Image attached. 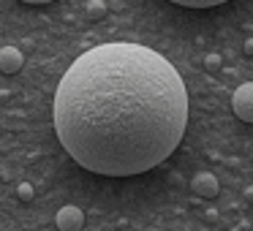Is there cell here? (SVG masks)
<instances>
[{"mask_svg":"<svg viewBox=\"0 0 253 231\" xmlns=\"http://www.w3.org/2000/svg\"><path fill=\"white\" fill-rule=\"evenodd\" d=\"M22 3H30V6H44V3H52V0H22Z\"/></svg>","mask_w":253,"mask_h":231,"instance_id":"8fae6325","label":"cell"},{"mask_svg":"<svg viewBox=\"0 0 253 231\" xmlns=\"http://www.w3.org/2000/svg\"><path fill=\"white\" fill-rule=\"evenodd\" d=\"M171 3L185 8H212V6H220V3H229V0H171Z\"/></svg>","mask_w":253,"mask_h":231,"instance_id":"8992f818","label":"cell"},{"mask_svg":"<svg viewBox=\"0 0 253 231\" xmlns=\"http://www.w3.org/2000/svg\"><path fill=\"white\" fill-rule=\"evenodd\" d=\"M191 191L196 193L199 198H215V196H218V191H220L218 177L210 174V171H199V174L191 180Z\"/></svg>","mask_w":253,"mask_h":231,"instance_id":"277c9868","label":"cell"},{"mask_svg":"<svg viewBox=\"0 0 253 231\" xmlns=\"http://www.w3.org/2000/svg\"><path fill=\"white\" fill-rule=\"evenodd\" d=\"M52 117L60 144L82 169L133 177L164 163L182 142L188 90L164 55L115 41L68 66Z\"/></svg>","mask_w":253,"mask_h":231,"instance_id":"6da1fadb","label":"cell"},{"mask_svg":"<svg viewBox=\"0 0 253 231\" xmlns=\"http://www.w3.org/2000/svg\"><path fill=\"white\" fill-rule=\"evenodd\" d=\"M55 223H57V229H60V231H82L84 212L79 207H74V204H66V207L57 209Z\"/></svg>","mask_w":253,"mask_h":231,"instance_id":"3957f363","label":"cell"},{"mask_svg":"<svg viewBox=\"0 0 253 231\" xmlns=\"http://www.w3.org/2000/svg\"><path fill=\"white\" fill-rule=\"evenodd\" d=\"M204 66H207L210 71H215V68H220V55H207V57H204Z\"/></svg>","mask_w":253,"mask_h":231,"instance_id":"9c48e42d","label":"cell"},{"mask_svg":"<svg viewBox=\"0 0 253 231\" xmlns=\"http://www.w3.org/2000/svg\"><path fill=\"white\" fill-rule=\"evenodd\" d=\"M242 49H245V55H253V36L245 38V46H242Z\"/></svg>","mask_w":253,"mask_h":231,"instance_id":"30bf717a","label":"cell"},{"mask_svg":"<svg viewBox=\"0 0 253 231\" xmlns=\"http://www.w3.org/2000/svg\"><path fill=\"white\" fill-rule=\"evenodd\" d=\"M231 109L242 122H253V82H245L231 95Z\"/></svg>","mask_w":253,"mask_h":231,"instance_id":"7a4b0ae2","label":"cell"},{"mask_svg":"<svg viewBox=\"0 0 253 231\" xmlns=\"http://www.w3.org/2000/svg\"><path fill=\"white\" fill-rule=\"evenodd\" d=\"M106 17V3L104 0H90L87 3V19H93V22H98V19Z\"/></svg>","mask_w":253,"mask_h":231,"instance_id":"52a82bcc","label":"cell"},{"mask_svg":"<svg viewBox=\"0 0 253 231\" xmlns=\"http://www.w3.org/2000/svg\"><path fill=\"white\" fill-rule=\"evenodd\" d=\"M17 196L22 198V201H30V198H33V185H30V182H19V185H17Z\"/></svg>","mask_w":253,"mask_h":231,"instance_id":"ba28073f","label":"cell"},{"mask_svg":"<svg viewBox=\"0 0 253 231\" xmlns=\"http://www.w3.org/2000/svg\"><path fill=\"white\" fill-rule=\"evenodd\" d=\"M25 66V55L17 46H3L0 49V71L3 74H19Z\"/></svg>","mask_w":253,"mask_h":231,"instance_id":"5b68a950","label":"cell"}]
</instances>
